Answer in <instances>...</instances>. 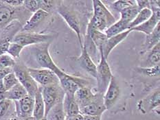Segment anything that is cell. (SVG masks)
<instances>
[{
    "label": "cell",
    "mask_w": 160,
    "mask_h": 120,
    "mask_svg": "<svg viewBox=\"0 0 160 120\" xmlns=\"http://www.w3.org/2000/svg\"><path fill=\"white\" fill-rule=\"evenodd\" d=\"M50 43L51 42H48L35 45L33 51L34 58L37 63L40 65L41 67L53 71L58 78H60L65 74V72L61 70L52 58L49 51Z\"/></svg>",
    "instance_id": "cell-1"
},
{
    "label": "cell",
    "mask_w": 160,
    "mask_h": 120,
    "mask_svg": "<svg viewBox=\"0 0 160 120\" xmlns=\"http://www.w3.org/2000/svg\"><path fill=\"white\" fill-rule=\"evenodd\" d=\"M55 36L52 34L37 33L33 32H19L13 38L12 42L22 47L51 42Z\"/></svg>",
    "instance_id": "cell-2"
},
{
    "label": "cell",
    "mask_w": 160,
    "mask_h": 120,
    "mask_svg": "<svg viewBox=\"0 0 160 120\" xmlns=\"http://www.w3.org/2000/svg\"><path fill=\"white\" fill-rule=\"evenodd\" d=\"M41 94L45 104V118L53 106L62 102L65 94L60 84H55L41 87Z\"/></svg>",
    "instance_id": "cell-3"
},
{
    "label": "cell",
    "mask_w": 160,
    "mask_h": 120,
    "mask_svg": "<svg viewBox=\"0 0 160 120\" xmlns=\"http://www.w3.org/2000/svg\"><path fill=\"white\" fill-rule=\"evenodd\" d=\"M100 52L101 58L98 65L97 66L96 78L97 81V91H98L97 93L104 95L113 75L107 59L104 56L102 51H100Z\"/></svg>",
    "instance_id": "cell-4"
},
{
    "label": "cell",
    "mask_w": 160,
    "mask_h": 120,
    "mask_svg": "<svg viewBox=\"0 0 160 120\" xmlns=\"http://www.w3.org/2000/svg\"><path fill=\"white\" fill-rule=\"evenodd\" d=\"M13 71L19 83L25 88L28 94L34 98L39 87L29 74L28 67L22 63H16L15 66L13 67Z\"/></svg>",
    "instance_id": "cell-5"
},
{
    "label": "cell",
    "mask_w": 160,
    "mask_h": 120,
    "mask_svg": "<svg viewBox=\"0 0 160 120\" xmlns=\"http://www.w3.org/2000/svg\"><path fill=\"white\" fill-rule=\"evenodd\" d=\"M57 12L65 21L69 27L76 33L82 48L83 44L81 38V25L78 14L74 10L63 4L58 6Z\"/></svg>",
    "instance_id": "cell-6"
},
{
    "label": "cell",
    "mask_w": 160,
    "mask_h": 120,
    "mask_svg": "<svg viewBox=\"0 0 160 120\" xmlns=\"http://www.w3.org/2000/svg\"><path fill=\"white\" fill-rule=\"evenodd\" d=\"M28 70L34 81L38 84L41 85V87L59 84V80L57 75L49 70L28 67Z\"/></svg>",
    "instance_id": "cell-7"
},
{
    "label": "cell",
    "mask_w": 160,
    "mask_h": 120,
    "mask_svg": "<svg viewBox=\"0 0 160 120\" xmlns=\"http://www.w3.org/2000/svg\"><path fill=\"white\" fill-rule=\"evenodd\" d=\"M59 84L65 94L74 95L80 88L87 87L88 82L81 78H77L65 73L58 78Z\"/></svg>",
    "instance_id": "cell-8"
},
{
    "label": "cell",
    "mask_w": 160,
    "mask_h": 120,
    "mask_svg": "<svg viewBox=\"0 0 160 120\" xmlns=\"http://www.w3.org/2000/svg\"><path fill=\"white\" fill-rule=\"evenodd\" d=\"M120 88L115 76L111 78L110 83L103 95L104 104L107 110H111L116 104L120 98Z\"/></svg>",
    "instance_id": "cell-9"
},
{
    "label": "cell",
    "mask_w": 160,
    "mask_h": 120,
    "mask_svg": "<svg viewBox=\"0 0 160 120\" xmlns=\"http://www.w3.org/2000/svg\"><path fill=\"white\" fill-rule=\"evenodd\" d=\"M15 104V113L19 119L28 118L32 116L34 99L30 95H26L18 101L13 102Z\"/></svg>",
    "instance_id": "cell-10"
},
{
    "label": "cell",
    "mask_w": 160,
    "mask_h": 120,
    "mask_svg": "<svg viewBox=\"0 0 160 120\" xmlns=\"http://www.w3.org/2000/svg\"><path fill=\"white\" fill-rule=\"evenodd\" d=\"M138 108L142 114H147L159 107L160 105V93L159 89L152 93L147 98L141 99L138 103Z\"/></svg>",
    "instance_id": "cell-11"
},
{
    "label": "cell",
    "mask_w": 160,
    "mask_h": 120,
    "mask_svg": "<svg viewBox=\"0 0 160 120\" xmlns=\"http://www.w3.org/2000/svg\"><path fill=\"white\" fill-rule=\"evenodd\" d=\"M152 10V15L147 22L141 25L131 29L132 31L143 32L146 35L150 34L154 30L155 27L160 22V8L158 7H151Z\"/></svg>",
    "instance_id": "cell-12"
},
{
    "label": "cell",
    "mask_w": 160,
    "mask_h": 120,
    "mask_svg": "<svg viewBox=\"0 0 160 120\" xmlns=\"http://www.w3.org/2000/svg\"><path fill=\"white\" fill-rule=\"evenodd\" d=\"M107 109L104 104L103 95L96 93V97L92 102L80 109V113L83 115L102 116Z\"/></svg>",
    "instance_id": "cell-13"
},
{
    "label": "cell",
    "mask_w": 160,
    "mask_h": 120,
    "mask_svg": "<svg viewBox=\"0 0 160 120\" xmlns=\"http://www.w3.org/2000/svg\"><path fill=\"white\" fill-rule=\"evenodd\" d=\"M93 3V15L98 16L105 21L107 25V28L116 23V19L111 12L107 9L105 5L102 2L99 0H94Z\"/></svg>",
    "instance_id": "cell-14"
},
{
    "label": "cell",
    "mask_w": 160,
    "mask_h": 120,
    "mask_svg": "<svg viewBox=\"0 0 160 120\" xmlns=\"http://www.w3.org/2000/svg\"><path fill=\"white\" fill-rule=\"evenodd\" d=\"M78 61L81 67L86 72L92 75L93 78H96L97 73V66L93 61L92 58L90 56L88 51L86 50V48L82 46V52L81 56L78 58Z\"/></svg>",
    "instance_id": "cell-15"
},
{
    "label": "cell",
    "mask_w": 160,
    "mask_h": 120,
    "mask_svg": "<svg viewBox=\"0 0 160 120\" xmlns=\"http://www.w3.org/2000/svg\"><path fill=\"white\" fill-rule=\"evenodd\" d=\"M131 30H128L125 31V32L122 33L117 34L116 36H113L111 38H108L105 45H104L102 47V50H101L102 51L104 56H105L107 60L108 57H109L110 53L112 51V50L121 42H122L124 40L126 39L127 36H128V34L131 33Z\"/></svg>",
    "instance_id": "cell-16"
},
{
    "label": "cell",
    "mask_w": 160,
    "mask_h": 120,
    "mask_svg": "<svg viewBox=\"0 0 160 120\" xmlns=\"http://www.w3.org/2000/svg\"><path fill=\"white\" fill-rule=\"evenodd\" d=\"M96 97V94H93L92 89L88 87L80 88L74 94L75 99L80 109L89 104L94 100Z\"/></svg>",
    "instance_id": "cell-17"
},
{
    "label": "cell",
    "mask_w": 160,
    "mask_h": 120,
    "mask_svg": "<svg viewBox=\"0 0 160 120\" xmlns=\"http://www.w3.org/2000/svg\"><path fill=\"white\" fill-rule=\"evenodd\" d=\"M49 16V13L45 12L42 10L32 14L30 18L26 22L25 25L23 26L21 32H32V31L39 27L40 24Z\"/></svg>",
    "instance_id": "cell-18"
},
{
    "label": "cell",
    "mask_w": 160,
    "mask_h": 120,
    "mask_svg": "<svg viewBox=\"0 0 160 120\" xmlns=\"http://www.w3.org/2000/svg\"><path fill=\"white\" fill-rule=\"evenodd\" d=\"M15 14V8L10 7L3 1H0V32L10 22L16 19Z\"/></svg>",
    "instance_id": "cell-19"
},
{
    "label": "cell",
    "mask_w": 160,
    "mask_h": 120,
    "mask_svg": "<svg viewBox=\"0 0 160 120\" xmlns=\"http://www.w3.org/2000/svg\"><path fill=\"white\" fill-rule=\"evenodd\" d=\"M62 108L66 118L80 113V108L76 101L74 95L65 94L62 99Z\"/></svg>",
    "instance_id": "cell-20"
},
{
    "label": "cell",
    "mask_w": 160,
    "mask_h": 120,
    "mask_svg": "<svg viewBox=\"0 0 160 120\" xmlns=\"http://www.w3.org/2000/svg\"><path fill=\"white\" fill-rule=\"evenodd\" d=\"M160 41V22L158 24L157 26L152 32L146 36L145 42L142 47L141 53H147L150 51L152 47L155 46Z\"/></svg>",
    "instance_id": "cell-21"
},
{
    "label": "cell",
    "mask_w": 160,
    "mask_h": 120,
    "mask_svg": "<svg viewBox=\"0 0 160 120\" xmlns=\"http://www.w3.org/2000/svg\"><path fill=\"white\" fill-rule=\"evenodd\" d=\"M86 36L89 37L92 42L93 43L96 47L98 48L99 51H101L102 50V47L108 39L105 32H100L98 30L93 29L89 26L88 27Z\"/></svg>",
    "instance_id": "cell-22"
},
{
    "label": "cell",
    "mask_w": 160,
    "mask_h": 120,
    "mask_svg": "<svg viewBox=\"0 0 160 120\" xmlns=\"http://www.w3.org/2000/svg\"><path fill=\"white\" fill-rule=\"evenodd\" d=\"M34 104L32 117L36 120H41L45 118V104L41 94V88L36 93L34 97Z\"/></svg>",
    "instance_id": "cell-23"
},
{
    "label": "cell",
    "mask_w": 160,
    "mask_h": 120,
    "mask_svg": "<svg viewBox=\"0 0 160 120\" xmlns=\"http://www.w3.org/2000/svg\"><path fill=\"white\" fill-rule=\"evenodd\" d=\"M128 30H129V23L120 19L118 22H116L113 25L108 27L105 31V34L107 38H111Z\"/></svg>",
    "instance_id": "cell-24"
},
{
    "label": "cell",
    "mask_w": 160,
    "mask_h": 120,
    "mask_svg": "<svg viewBox=\"0 0 160 120\" xmlns=\"http://www.w3.org/2000/svg\"><path fill=\"white\" fill-rule=\"evenodd\" d=\"M26 95H28V93L25 88L20 83H18L6 91L5 99H9L12 102L18 101L25 97Z\"/></svg>",
    "instance_id": "cell-25"
},
{
    "label": "cell",
    "mask_w": 160,
    "mask_h": 120,
    "mask_svg": "<svg viewBox=\"0 0 160 120\" xmlns=\"http://www.w3.org/2000/svg\"><path fill=\"white\" fill-rule=\"evenodd\" d=\"M160 62V42L149 51L147 58V66L145 67H155L159 65Z\"/></svg>",
    "instance_id": "cell-26"
},
{
    "label": "cell",
    "mask_w": 160,
    "mask_h": 120,
    "mask_svg": "<svg viewBox=\"0 0 160 120\" xmlns=\"http://www.w3.org/2000/svg\"><path fill=\"white\" fill-rule=\"evenodd\" d=\"M152 15V10L150 8H144L138 12L135 18L129 23V30L141 25L146 22Z\"/></svg>",
    "instance_id": "cell-27"
},
{
    "label": "cell",
    "mask_w": 160,
    "mask_h": 120,
    "mask_svg": "<svg viewBox=\"0 0 160 120\" xmlns=\"http://www.w3.org/2000/svg\"><path fill=\"white\" fill-rule=\"evenodd\" d=\"M65 118L62 108V102H58L53 106L46 117V120H65Z\"/></svg>",
    "instance_id": "cell-28"
},
{
    "label": "cell",
    "mask_w": 160,
    "mask_h": 120,
    "mask_svg": "<svg viewBox=\"0 0 160 120\" xmlns=\"http://www.w3.org/2000/svg\"><path fill=\"white\" fill-rule=\"evenodd\" d=\"M14 102L9 99H3L0 101V120H6L15 112L11 111Z\"/></svg>",
    "instance_id": "cell-29"
},
{
    "label": "cell",
    "mask_w": 160,
    "mask_h": 120,
    "mask_svg": "<svg viewBox=\"0 0 160 120\" xmlns=\"http://www.w3.org/2000/svg\"><path fill=\"white\" fill-rule=\"evenodd\" d=\"M140 11V10L138 8L137 5L128 7V8L124 9L120 13V19H122L130 23L135 18V17L137 16Z\"/></svg>",
    "instance_id": "cell-30"
},
{
    "label": "cell",
    "mask_w": 160,
    "mask_h": 120,
    "mask_svg": "<svg viewBox=\"0 0 160 120\" xmlns=\"http://www.w3.org/2000/svg\"><path fill=\"white\" fill-rule=\"evenodd\" d=\"M88 26L93 29L102 32L107 29V25L105 21L96 15H93Z\"/></svg>",
    "instance_id": "cell-31"
},
{
    "label": "cell",
    "mask_w": 160,
    "mask_h": 120,
    "mask_svg": "<svg viewBox=\"0 0 160 120\" xmlns=\"http://www.w3.org/2000/svg\"><path fill=\"white\" fill-rule=\"evenodd\" d=\"M23 48V47L19 44L11 42L9 45L8 50H7V54L12 56L14 59H18L20 58L21 53H22Z\"/></svg>",
    "instance_id": "cell-32"
},
{
    "label": "cell",
    "mask_w": 160,
    "mask_h": 120,
    "mask_svg": "<svg viewBox=\"0 0 160 120\" xmlns=\"http://www.w3.org/2000/svg\"><path fill=\"white\" fill-rule=\"evenodd\" d=\"M134 5H136L135 1H131V0H128V1L124 0V1H122V0H118V1L114 2L112 4V8L114 10L120 13L124 9Z\"/></svg>",
    "instance_id": "cell-33"
},
{
    "label": "cell",
    "mask_w": 160,
    "mask_h": 120,
    "mask_svg": "<svg viewBox=\"0 0 160 120\" xmlns=\"http://www.w3.org/2000/svg\"><path fill=\"white\" fill-rule=\"evenodd\" d=\"M2 82L6 91L9 90V89L13 87L14 86H15L16 84L19 83L18 79H17L15 73H14V71L9 74L8 75H7L2 80Z\"/></svg>",
    "instance_id": "cell-34"
},
{
    "label": "cell",
    "mask_w": 160,
    "mask_h": 120,
    "mask_svg": "<svg viewBox=\"0 0 160 120\" xmlns=\"http://www.w3.org/2000/svg\"><path fill=\"white\" fill-rule=\"evenodd\" d=\"M138 72L148 77H155L159 75V65L151 67H138Z\"/></svg>",
    "instance_id": "cell-35"
},
{
    "label": "cell",
    "mask_w": 160,
    "mask_h": 120,
    "mask_svg": "<svg viewBox=\"0 0 160 120\" xmlns=\"http://www.w3.org/2000/svg\"><path fill=\"white\" fill-rule=\"evenodd\" d=\"M16 63V60L7 53L0 56V65L2 67L13 68L15 66Z\"/></svg>",
    "instance_id": "cell-36"
},
{
    "label": "cell",
    "mask_w": 160,
    "mask_h": 120,
    "mask_svg": "<svg viewBox=\"0 0 160 120\" xmlns=\"http://www.w3.org/2000/svg\"><path fill=\"white\" fill-rule=\"evenodd\" d=\"M23 6L29 12L34 13L40 10V0H26L23 1Z\"/></svg>",
    "instance_id": "cell-37"
},
{
    "label": "cell",
    "mask_w": 160,
    "mask_h": 120,
    "mask_svg": "<svg viewBox=\"0 0 160 120\" xmlns=\"http://www.w3.org/2000/svg\"><path fill=\"white\" fill-rule=\"evenodd\" d=\"M54 1H46V0H40V10L49 13L54 6Z\"/></svg>",
    "instance_id": "cell-38"
},
{
    "label": "cell",
    "mask_w": 160,
    "mask_h": 120,
    "mask_svg": "<svg viewBox=\"0 0 160 120\" xmlns=\"http://www.w3.org/2000/svg\"><path fill=\"white\" fill-rule=\"evenodd\" d=\"M136 3V5L139 10H141L144 8H150L151 9V6H150V1H147V0H138V1H135Z\"/></svg>",
    "instance_id": "cell-39"
},
{
    "label": "cell",
    "mask_w": 160,
    "mask_h": 120,
    "mask_svg": "<svg viewBox=\"0 0 160 120\" xmlns=\"http://www.w3.org/2000/svg\"><path fill=\"white\" fill-rule=\"evenodd\" d=\"M8 6L12 7V8H16V7H20L23 5V1L22 0H8V1H3Z\"/></svg>",
    "instance_id": "cell-40"
},
{
    "label": "cell",
    "mask_w": 160,
    "mask_h": 120,
    "mask_svg": "<svg viewBox=\"0 0 160 120\" xmlns=\"http://www.w3.org/2000/svg\"><path fill=\"white\" fill-rule=\"evenodd\" d=\"M13 72V68L2 67L0 69V80H2L7 75Z\"/></svg>",
    "instance_id": "cell-41"
},
{
    "label": "cell",
    "mask_w": 160,
    "mask_h": 120,
    "mask_svg": "<svg viewBox=\"0 0 160 120\" xmlns=\"http://www.w3.org/2000/svg\"><path fill=\"white\" fill-rule=\"evenodd\" d=\"M65 120H84V115L80 113L78 114L67 117V118H65Z\"/></svg>",
    "instance_id": "cell-42"
},
{
    "label": "cell",
    "mask_w": 160,
    "mask_h": 120,
    "mask_svg": "<svg viewBox=\"0 0 160 120\" xmlns=\"http://www.w3.org/2000/svg\"><path fill=\"white\" fill-rule=\"evenodd\" d=\"M6 90L3 84L2 80H0V101L5 99V95L6 93Z\"/></svg>",
    "instance_id": "cell-43"
},
{
    "label": "cell",
    "mask_w": 160,
    "mask_h": 120,
    "mask_svg": "<svg viewBox=\"0 0 160 120\" xmlns=\"http://www.w3.org/2000/svg\"><path fill=\"white\" fill-rule=\"evenodd\" d=\"M84 120H101V116L84 115Z\"/></svg>",
    "instance_id": "cell-44"
},
{
    "label": "cell",
    "mask_w": 160,
    "mask_h": 120,
    "mask_svg": "<svg viewBox=\"0 0 160 120\" xmlns=\"http://www.w3.org/2000/svg\"><path fill=\"white\" fill-rule=\"evenodd\" d=\"M18 120H36L34 119L32 116L30 117V118H22V119H19Z\"/></svg>",
    "instance_id": "cell-45"
},
{
    "label": "cell",
    "mask_w": 160,
    "mask_h": 120,
    "mask_svg": "<svg viewBox=\"0 0 160 120\" xmlns=\"http://www.w3.org/2000/svg\"><path fill=\"white\" fill-rule=\"evenodd\" d=\"M41 120H46V118H43V119H41Z\"/></svg>",
    "instance_id": "cell-46"
}]
</instances>
